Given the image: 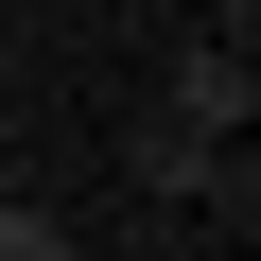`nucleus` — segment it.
<instances>
[{
    "label": "nucleus",
    "mask_w": 261,
    "mask_h": 261,
    "mask_svg": "<svg viewBox=\"0 0 261 261\" xmlns=\"http://www.w3.org/2000/svg\"><path fill=\"white\" fill-rule=\"evenodd\" d=\"M157 122H192V140H244V122H261V53H244V18L174 53V105H157Z\"/></svg>",
    "instance_id": "nucleus-2"
},
{
    "label": "nucleus",
    "mask_w": 261,
    "mask_h": 261,
    "mask_svg": "<svg viewBox=\"0 0 261 261\" xmlns=\"http://www.w3.org/2000/svg\"><path fill=\"white\" fill-rule=\"evenodd\" d=\"M122 174H140V192H174V209H226V226H244V140H192V122H140V140H122Z\"/></svg>",
    "instance_id": "nucleus-1"
},
{
    "label": "nucleus",
    "mask_w": 261,
    "mask_h": 261,
    "mask_svg": "<svg viewBox=\"0 0 261 261\" xmlns=\"http://www.w3.org/2000/svg\"><path fill=\"white\" fill-rule=\"evenodd\" d=\"M0 261H87V244H70V209H35V192H0Z\"/></svg>",
    "instance_id": "nucleus-3"
}]
</instances>
